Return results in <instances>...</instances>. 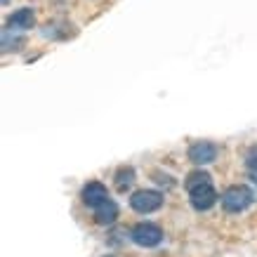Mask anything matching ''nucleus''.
I'll use <instances>...</instances> for the list:
<instances>
[{
	"label": "nucleus",
	"mask_w": 257,
	"mask_h": 257,
	"mask_svg": "<svg viewBox=\"0 0 257 257\" xmlns=\"http://www.w3.org/2000/svg\"><path fill=\"white\" fill-rule=\"evenodd\" d=\"M248 175H250V179L257 184V158H250L248 161Z\"/></svg>",
	"instance_id": "9b49d317"
},
{
	"label": "nucleus",
	"mask_w": 257,
	"mask_h": 257,
	"mask_svg": "<svg viewBox=\"0 0 257 257\" xmlns=\"http://www.w3.org/2000/svg\"><path fill=\"white\" fill-rule=\"evenodd\" d=\"M3 3H8V0H3Z\"/></svg>",
	"instance_id": "f8f14e48"
},
{
	"label": "nucleus",
	"mask_w": 257,
	"mask_h": 257,
	"mask_svg": "<svg viewBox=\"0 0 257 257\" xmlns=\"http://www.w3.org/2000/svg\"><path fill=\"white\" fill-rule=\"evenodd\" d=\"M252 191L248 187H241V184H236V187H229L222 194V208L226 212H243L248 208L250 203H252Z\"/></svg>",
	"instance_id": "f257e3e1"
},
{
	"label": "nucleus",
	"mask_w": 257,
	"mask_h": 257,
	"mask_svg": "<svg viewBox=\"0 0 257 257\" xmlns=\"http://www.w3.org/2000/svg\"><path fill=\"white\" fill-rule=\"evenodd\" d=\"M130 205H133V210L147 215V212H154L163 205V194L161 191H151V189H142V191H135L133 194Z\"/></svg>",
	"instance_id": "7ed1b4c3"
},
{
	"label": "nucleus",
	"mask_w": 257,
	"mask_h": 257,
	"mask_svg": "<svg viewBox=\"0 0 257 257\" xmlns=\"http://www.w3.org/2000/svg\"><path fill=\"white\" fill-rule=\"evenodd\" d=\"M130 238L142 248H156L158 243L163 241V231L156 224H151V222H140V224L133 226Z\"/></svg>",
	"instance_id": "f03ea898"
},
{
	"label": "nucleus",
	"mask_w": 257,
	"mask_h": 257,
	"mask_svg": "<svg viewBox=\"0 0 257 257\" xmlns=\"http://www.w3.org/2000/svg\"><path fill=\"white\" fill-rule=\"evenodd\" d=\"M80 198H83V203H85L87 208H94V210H97L99 205H104V203L109 201V191H106V187H104L101 182H90V184L83 187Z\"/></svg>",
	"instance_id": "423d86ee"
},
{
	"label": "nucleus",
	"mask_w": 257,
	"mask_h": 257,
	"mask_svg": "<svg viewBox=\"0 0 257 257\" xmlns=\"http://www.w3.org/2000/svg\"><path fill=\"white\" fill-rule=\"evenodd\" d=\"M33 24H36L33 10L31 8H22V10H17L15 15H10L8 29L10 31H29V29H33Z\"/></svg>",
	"instance_id": "0eeeda50"
},
{
	"label": "nucleus",
	"mask_w": 257,
	"mask_h": 257,
	"mask_svg": "<svg viewBox=\"0 0 257 257\" xmlns=\"http://www.w3.org/2000/svg\"><path fill=\"white\" fill-rule=\"evenodd\" d=\"M189 201H191V205H194L196 210H210L212 205L217 203V191L212 189V182L210 184H201V187L189 189Z\"/></svg>",
	"instance_id": "20e7f679"
},
{
	"label": "nucleus",
	"mask_w": 257,
	"mask_h": 257,
	"mask_svg": "<svg viewBox=\"0 0 257 257\" xmlns=\"http://www.w3.org/2000/svg\"><path fill=\"white\" fill-rule=\"evenodd\" d=\"M118 217V205L113 201H106L104 205H99L97 210H94V219H97V224H113Z\"/></svg>",
	"instance_id": "6e6552de"
},
{
	"label": "nucleus",
	"mask_w": 257,
	"mask_h": 257,
	"mask_svg": "<svg viewBox=\"0 0 257 257\" xmlns=\"http://www.w3.org/2000/svg\"><path fill=\"white\" fill-rule=\"evenodd\" d=\"M201 184H210V175L208 172H191L187 177V189H194V187H201Z\"/></svg>",
	"instance_id": "9d476101"
},
{
	"label": "nucleus",
	"mask_w": 257,
	"mask_h": 257,
	"mask_svg": "<svg viewBox=\"0 0 257 257\" xmlns=\"http://www.w3.org/2000/svg\"><path fill=\"white\" fill-rule=\"evenodd\" d=\"M133 182H135V170L133 168H120V170L116 172V189L118 191H125Z\"/></svg>",
	"instance_id": "1a4fd4ad"
},
{
	"label": "nucleus",
	"mask_w": 257,
	"mask_h": 257,
	"mask_svg": "<svg viewBox=\"0 0 257 257\" xmlns=\"http://www.w3.org/2000/svg\"><path fill=\"white\" fill-rule=\"evenodd\" d=\"M217 158V147L212 142H194L189 147V161L194 165H210Z\"/></svg>",
	"instance_id": "39448f33"
}]
</instances>
